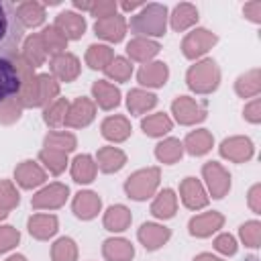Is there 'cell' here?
Masks as SVG:
<instances>
[{
	"label": "cell",
	"instance_id": "27",
	"mask_svg": "<svg viewBox=\"0 0 261 261\" xmlns=\"http://www.w3.org/2000/svg\"><path fill=\"white\" fill-rule=\"evenodd\" d=\"M96 165L98 171L102 173H116L126 165V153L120 147L114 145H104L96 151Z\"/></svg>",
	"mask_w": 261,
	"mask_h": 261
},
{
	"label": "cell",
	"instance_id": "35",
	"mask_svg": "<svg viewBox=\"0 0 261 261\" xmlns=\"http://www.w3.org/2000/svg\"><path fill=\"white\" fill-rule=\"evenodd\" d=\"M234 92L239 98H257L261 94V69L259 67H251L247 71H243L237 80H234Z\"/></svg>",
	"mask_w": 261,
	"mask_h": 261
},
{
	"label": "cell",
	"instance_id": "2",
	"mask_svg": "<svg viewBox=\"0 0 261 261\" xmlns=\"http://www.w3.org/2000/svg\"><path fill=\"white\" fill-rule=\"evenodd\" d=\"M61 84L51 73H37L29 84H22L18 90V100L24 108H45L55 98H59Z\"/></svg>",
	"mask_w": 261,
	"mask_h": 261
},
{
	"label": "cell",
	"instance_id": "40",
	"mask_svg": "<svg viewBox=\"0 0 261 261\" xmlns=\"http://www.w3.org/2000/svg\"><path fill=\"white\" fill-rule=\"evenodd\" d=\"M43 147L45 149H55V151H61V153H71V151H75V147H77V137L73 135V133H69V130H59V128H55V130H49L47 135H45V139H43Z\"/></svg>",
	"mask_w": 261,
	"mask_h": 261
},
{
	"label": "cell",
	"instance_id": "6",
	"mask_svg": "<svg viewBox=\"0 0 261 261\" xmlns=\"http://www.w3.org/2000/svg\"><path fill=\"white\" fill-rule=\"evenodd\" d=\"M216 43H218L216 33H212L210 29H204V27H194L181 39V53L186 59L198 61V59H204Z\"/></svg>",
	"mask_w": 261,
	"mask_h": 261
},
{
	"label": "cell",
	"instance_id": "13",
	"mask_svg": "<svg viewBox=\"0 0 261 261\" xmlns=\"http://www.w3.org/2000/svg\"><path fill=\"white\" fill-rule=\"evenodd\" d=\"M224 226V214L218 210H206L200 214H194L188 220V232L196 239H208L216 234Z\"/></svg>",
	"mask_w": 261,
	"mask_h": 261
},
{
	"label": "cell",
	"instance_id": "31",
	"mask_svg": "<svg viewBox=\"0 0 261 261\" xmlns=\"http://www.w3.org/2000/svg\"><path fill=\"white\" fill-rule=\"evenodd\" d=\"M159 98L145 88H133L126 94V108L130 112V116H143L147 112H151L157 106Z\"/></svg>",
	"mask_w": 261,
	"mask_h": 261
},
{
	"label": "cell",
	"instance_id": "43",
	"mask_svg": "<svg viewBox=\"0 0 261 261\" xmlns=\"http://www.w3.org/2000/svg\"><path fill=\"white\" fill-rule=\"evenodd\" d=\"M39 35H41V41H43V45H45L49 57H55V55H59V53H65L69 41H67V37H65L55 24L43 27V31H41Z\"/></svg>",
	"mask_w": 261,
	"mask_h": 261
},
{
	"label": "cell",
	"instance_id": "12",
	"mask_svg": "<svg viewBox=\"0 0 261 261\" xmlns=\"http://www.w3.org/2000/svg\"><path fill=\"white\" fill-rule=\"evenodd\" d=\"M179 200L188 210H194V212L204 210L210 204V196L204 184L194 175H188L179 181Z\"/></svg>",
	"mask_w": 261,
	"mask_h": 261
},
{
	"label": "cell",
	"instance_id": "38",
	"mask_svg": "<svg viewBox=\"0 0 261 261\" xmlns=\"http://www.w3.org/2000/svg\"><path fill=\"white\" fill-rule=\"evenodd\" d=\"M112 59H114V49L110 45H106V43H92V45H88L86 57H84V61H86V65L90 69H102V71L106 69V65Z\"/></svg>",
	"mask_w": 261,
	"mask_h": 261
},
{
	"label": "cell",
	"instance_id": "37",
	"mask_svg": "<svg viewBox=\"0 0 261 261\" xmlns=\"http://www.w3.org/2000/svg\"><path fill=\"white\" fill-rule=\"evenodd\" d=\"M155 159L159 161V163H163V165H173V163H177V161H181V157H184V145H181V141L179 139H175V137H165V139H161L157 145H155Z\"/></svg>",
	"mask_w": 261,
	"mask_h": 261
},
{
	"label": "cell",
	"instance_id": "42",
	"mask_svg": "<svg viewBox=\"0 0 261 261\" xmlns=\"http://www.w3.org/2000/svg\"><path fill=\"white\" fill-rule=\"evenodd\" d=\"M135 73V65L133 61H128L124 55H114V59L106 65L104 75L108 82H116V84H124L130 80V75Z\"/></svg>",
	"mask_w": 261,
	"mask_h": 261
},
{
	"label": "cell",
	"instance_id": "48",
	"mask_svg": "<svg viewBox=\"0 0 261 261\" xmlns=\"http://www.w3.org/2000/svg\"><path fill=\"white\" fill-rule=\"evenodd\" d=\"M20 204V194L16 190V184L12 179H0V208L14 210Z\"/></svg>",
	"mask_w": 261,
	"mask_h": 261
},
{
	"label": "cell",
	"instance_id": "56",
	"mask_svg": "<svg viewBox=\"0 0 261 261\" xmlns=\"http://www.w3.org/2000/svg\"><path fill=\"white\" fill-rule=\"evenodd\" d=\"M143 6H145V2H120L118 4V8L122 12H139Z\"/></svg>",
	"mask_w": 261,
	"mask_h": 261
},
{
	"label": "cell",
	"instance_id": "51",
	"mask_svg": "<svg viewBox=\"0 0 261 261\" xmlns=\"http://www.w3.org/2000/svg\"><path fill=\"white\" fill-rule=\"evenodd\" d=\"M212 245H214V251L220 253V255H224V257H232V255H237V251H239L237 237H232L230 232H220V234H216Z\"/></svg>",
	"mask_w": 261,
	"mask_h": 261
},
{
	"label": "cell",
	"instance_id": "36",
	"mask_svg": "<svg viewBox=\"0 0 261 261\" xmlns=\"http://www.w3.org/2000/svg\"><path fill=\"white\" fill-rule=\"evenodd\" d=\"M20 55L37 69V67H41V65H45V61H47V57H49V53H47V49H45V45H43V41H41V35L39 33H31L29 37H24L22 39V45H20Z\"/></svg>",
	"mask_w": 261,
	"mask_h": 261
},
{
	"label": "cell",
	"instance_id": "54",
	"mask_svg": "<svg viewBox=\"0 0 261 261\" xmlns=\"http://www.w3.org/2000/svg\"><path fill=\"white\" fill-rule=\"evenodd\" d=\"M243 16L253 22V24H261V0H251V2H245L243 6Z\"/></svg>",
	"mask_w": 261,
	"mask_h": 261
},
{
	"label": "cell",
	"instance_id": "9",
	"mask_svg": "<svg viewBox=\"0 0 261 261\" xmlns=\"http://www.w3.org/2000/svg\"><path fill=\"white\" fill-rule=\"evenodd\" d=\"M67 198H69V188L61 181H51L33 194L31 206L35 210H57V208L65 206Z\"/></svg>",
	"mask_w": 261,
	"mask_h": 261
},
{
	"label": "cell",
	"instance_id": "33",
	"mask_svg": "<svg viewBox=\"0 0 261 261\" xmlns=\"http://www.w3.org/2000/svg\"><path fill=\"white\" fill-rule=\"evenodd\" d=\"M102 257L106 261H133L135 245L124 237H108L102 243Z\"/></svg>",
	"mask_w": 261,
	"mask_h": 261
},
{
	"label": "cell",
	"instance_id": "57",
	"mask_svg": "<svg viewBox=\"0 0 261 261\" xmlns=\"http://www.w3.org/2000/svg\"><path fill=\"white\" fill-rule=\"evenodd\" d=\"M192 261H224V259L218 255H212V253H198Z\"/></svg>",
	"mask_w": 261,
	"mask_h": 261
},
{
	"label": "cell",
	"instance_id": "10",
	"mask_svg": "<svg viewBox=\"0 0 261 261\" xmlns=\"http://www.w3.org/2000/svg\"><path fill=\"white\" fill-rule=\"evenodd\" d=\"M218 153L222 159L230 163H247L255 155V145L245 135H232L222 139V143L218 145Z\"/></svg>",
	"mask_w": 261,
	"mask_h": 261
},
{
	"label": "cell",
	"instance_id": "15",
	"mask_svg": "<svg viewBox=\"0 0 261 261\" xmlns=\"http://www.w3.org/2000/svg\"><path fill=\"white\" fill-rule=\"evenodd\" d=\"M80 71H82V61H80L77 55H73V53H69V51L59 53V55H55V57L49 59V73H51L59 84H61V82H63V84H69V82L77 80Z\"/></svg>",
	"mask_w": 261,
	"mask_h": 261
},
{
	"label": "cell",
	"instance_id": "58",
	"mask_svg": "<svg viewBox=\"0 0 261 261\" xmlns=\"http://www.w3.org/2000/svg\"><path fill=\"white\" fill-rule=\"evenodd\" d=\"M73 8H75V12H77V10H82V12H90L92 2H86V0H73Z\"/></svg>",
	"mask_w": 261,
	"mask_h": 261
},
{
	"label": "cell",
	"instance_id": "22",
	"mask_svg": "<svg viewBox=\"0 0 261 261\" xmlns=\"http://www.w3.org/2000/svg\"><path fill=\"white\" fill-rule=\"evenodd\" d=\"M65 37L67 41H80L88 29V22H86V16L75 12V10H61L57 16H55V22H53Z\"/></svg>",
	"mask_w": 261,
	"mask_h": 261
},
{
	"label": "cell",
	"instance_id": "44",
	"mask_svg": "<svg viewBox=\"0 0 261 261\" xmlns=\"http://www.w3.org/2000/svg\"><path fill=\"white\" fill-rule=\"evenodd\" d=\"M67 108H69V100L65 98H55L51 104H47L43 108V122L55 130L59 126L65 124V116H67Z\"/></svg>",
	"mask_w": 261,
	"mask_h": 261
},
{
	"label": "cell",
	"instance_id": "3",
	"mask_svg": "<svg viewBox=\"0 0 261 261\" xmlns=\"http://www.w3.org/2000/svg\"><path fill=\"white\" fill-rule=\"evenodd\" d=\"M220 80H222L220 67L212 57L194 61L186 71V86L198 96H208L216 92L220 86Z\"/></svg>",
	"mask_w": 261,
	"mask_h": 261
},
{
	"label": "cell",
	"instance_id": "18",
	"mask_svg": "<svg viewBox=\"0 0 261 261\" xmlns=\"http://www.w3.org/2000/svg\"><path fill=\"white\" fill-rule=\"evenodd\" d=\"M169 80V65L165 61H149L139 67L137 71V82L145 90H157L163 88Z\"/></svg>",
	"mask_w": 261,
	"mask_h": 261
},
{
	"label": "cell",
	"instance_id": "59",
	"mask_svg": "<svg viewBox=\"0 0 261 261\" xmlns=\"http://www.w3.org/2000/svg\"><path fill=\"white\" fill-rule=\"evenodd\" d=\"M6 261H29V259H27L22 253H12V255L6 257Z\"/></svg>",
	"mask_w": 261,
	"mask_h": 261
},
{
	"label": "cell",
	"instance_id": "60",
	"mask_svg": "<svg viewBox=\"0 0 261 261\" xmlns=\"http://www.w3.org/2000/svg\"><path fill=\"white\" fill-rule=\"evenodd\" d=\"M8 214H10L8 210H4V208H0V222H2V220H6V218H8Z\"/></svg>",
	"mask_w": 261,
	"mask_h": 261
},
{
	"label": "cell",
	"instance_id": "23",
	"mask_svg": "<svg viewBox=\"0 0 261 261\" xmlns=\"http://www.w3.org/2000/svg\"><path fill=\"white\" fill-rule=\"evenodd\" d=\"M161 45L159 41L153 39H145V37H133L126 43V59L128 61H137V63H149L155 61V57L159 55Z\"/></svg>",
	"mask_w": 261,
	"mask_h": 261
},
{
	"label": "cell",
	"instance_id": "34",
	"mask_svg": "<svg viewBox=\"0 0 261 261\" xmlns=\"http://www.w3.org/2000/svg\"><path fill=\"white\" fill-rule=\"evenodd\" d=\"M141 130L151 139H163L173 130V120L165 112H153L141 118Z\"/></svg>",
	"mask_w": 261,
	"mask_h": 261
},
{
	"label": "cell",
	"instance_id": "1",
	"mask_svg": "<svg viewBox=\"0 0 261 261\" xmlns=\"http://www.w3.org/2000/svg\"><path fill=\"white\" fill-rule=\"evenodd\" d=\"M167 18H169V10L165 4H145L139 12H135L128 20V29L130 33H135V37H145V39H153L157 41L159 37H163L167 33Z\"/></svg>",
	"mask_w": 261,
	"mask_h": 261
},
{
	"label": "cell",
	"instance_id": "30",
	"mask_svg": "<svg viewBox=\"0 0 261 261\" xmlns=\"http://www.w3.org/2000/svg\"><path fill=\"white\" fill-rule=\"evenodd\" d=\"M177 194L175 190L171 188H163L159 190L155 196H153V202H151V214L157 218V220H169L175 216L177 212Z\"/></svg>",
	"mask_w": 261,
	"mask_h": 261
},
{
	"label": "cell",
	"instance_id": "19",
	"mask_svg": "<svg viewBox=\"0 0 261 261\" xmlns=\"http://www.w3.org/2000/svg\"><path fill=\"white\" fill-rule=\"evenodd\" d=\"M27 230L37 241H49L59 230V218L55 214H49V212L31 214L27 220Z\"/></svg>",
	"mask_w": 261,
	"mask_h": 261
},
{
	"label": "cell",
	"instance_id": "11",
	"mask_svg": "<svg viewBox=\"0 0 261 261\" xmlns=\"http://www.w3.org/2000/svg\"><path fill=\"white\" fill-rule=\"evenodd\" d=\"M14 184L22 190H39L47 184V171L35 159H22L14 167Z\"/></svg>",
	"mask_w": 261,
	"mask_h": 261
},
{
	"label": "cell",
	"instance_id": "8",
	"mask_svg": "<svg viewBox=\"0 0 261 261\" xmlns=\"http://www.w3.org/2000/svg\"><path fill=\"white\" fill-rule=\"evenodd\" d=\"M171 120L181 126H196L206 120L208 110L202 102L192 96H175L171 102Z\"/></svg>",
	"mask_w": 261,
	"mask_h": 261
},
{
	"label": "cell",
	"instance_id": "16",
	"mask_svg": "<svg viewBox=\"0 0 261 261\" xmlns=\"http://www.w3.org/2000/svg\"><path fill=\"white\" fill-rule=\"evenodd\" d=\"M128 31V20L124 14H114V16H108V18H100L94 22V33L98 39L106 41L108 43H120L124 39Z\"/></svg>",
	"mask_w": 261,
	"mask_h": 261
},
{
	"label": "cell",
	"instance_id": "21",
	"mask_svg": "<svg viewBox=\"0 0 261 261\" xmlns=\"http://www.w3.org/2000/svg\"><path fill=\"white\" fill-rule=\"evenodd\" d=\"M14 14L22 29H37L47 18V6L37 0H24L14 6Z\"/></svg>",
	"mask_w": 261,
	"mask_h": 261
},
{
	"label": "cell",
	"instance_id": "50",
	"mask_svg": "<svg viewBox=\"0 0 261 261\" xmlns=\"http://www.w3.org/2000/svg\"><path fill=\"white\" fill-rule=\"evenodd\" d=\"M20 243V230L12 224H0V255L12 251Z\"/></svg>",
	"mask_w": 261,
	"mask_h": 261
},
{
	"label": "cell",
	"instance_id": "52",
	"mask_svg": "<svg viewBox=\"0 0 261 261\" xmlns=\"http://www.w3.org/2000/svg\"><path fill=\"white\" fill-rule=\"evenodd\" d=\"M114 14H118V2H114V0H94L92 2L90 16H96V20L108 18Z\"/></svg>",
	"mask_w": 261,
	"mask_h": 261
},
{
	"label": "cell",
	"instance_id": "24",
	"mask_svg": "<svg viewBox=\"0 0 261 261\" xmlns=\"http://www.w3.org/2000/svg\"><path fill=\"white\" fill-rule=\"evenodd\" d=\"M130 133L133 126L124 114H110L100 122V135L110 143H124Z\"/></svg>",
	"mask_w": 261,
	"mask_h": 261
},
{
	"label": "cell",
	"instance_id": "14",
	"mask_svg": "<svg viewBox=\"0 0 261 261\" xmlns=\"http://www.w3.org/2000/svg\"><path fill=\"white\" fill-rule=\"evenodd\" d=\"M96 104L92 98L88 96H80L75 98L73 102H69V108H67V116H65V124L67 128H86L94 122L96 118Z\"/></svg>",
	"mask_w": 261,
	"mask_h": 261
},
{
	"label": "cell",
	"instance_id": "20",
	"mask_svg": "<svg viewBox=\"0 0 261 261\" xmlns=\"http://www.w3.org/2000/svg\"><path fill=\"white\" fill-rule=\"evenodd\" d=\"M137 239L147 251H157L171 239V228L159 222H143L137 230Z\"/></svg>",
	"mask_w": 261,
	"mask_h": 261
},
{
	"label": "cell",
	"instance_id": "49",
	"mask_svg": "<svg viewBox=\"0 0 261 261\" xmlns=\"http://www.w3.org/2000/svg\"><path fill=\"white\" fill-rule=\"evenodd\" d=\"M10 63H12V67H14V71H16V75H18V80H20V86L22 84H29L35 75H37V69L20 55V51L16 53V55H12L10 59H8Z\"/></svg>",
	"mask_w": 261,
	"mask_h": 261
},
{
	"label": "cell",
	"instance_id": "17",
	"mask_svg": "<svg viewBox=\"0 0 261 261\" xmlns=\"http://www.w3.org/2000/svg\"><path fill=\"white\" fill-rule=\"evenodd\" d=\"M71 212L80 220H94L102 212V198L94 190H80L71 200Z\"/></svg>",
	"mask_w": 261,
	"mask_h": 261
},
{
	"label": "cell",
	"instance_id": "4",
	"mask_svg": "<svg viewBox=\"0 0 261 261\" xmlns=\"http://www.w3.org/2000/svg\"><path fill=\"white\" fill-rule=\"evenodd\" d=\"M159 184H161V169L157 165H149V167H141L133 171L124 179L122 188L130 200L145 202V200H151L159 192Z\"/></svg>",
	"mask_w": 261,
	"mask_h": 261
},
{
	"label": "cell",
	"instance_id": "45",
	"mask_svg": "<svg viewBox=\"0 0 261 261\" xmlns=\"http://www.w3.org/2000/svg\"><path fill=\"white\" fill-rule=\"evenodd\" d=\"M77 243L71 237H59L51 245V261H77Z\"/></svg>",
	"mask_w": 261,
	"mask_h": 261
},
{
	"label": "cell",
	"instance_id": "25",
	"mask_svg": "<svg viewBox=\"0 0 261 261\" xmlns=\"http://www.w3.org/2000/svg\"><path fill=\"white\" fill-rule=\"evenodd\" d=\"M120 98H122V94H120L118 86H114L112 82H108V80H96L92 84V100H94L96 108L114 110V108H118Z\"/></svg>",
	"mask_w": 261,
	"mask_h": 261
},
{
	"label": "cell",
	"instance_id": "55",
	"mask_svg": "<svg viewBox=\"0 0 261 261\" xmlns=\"http://www.w3.org/2000/svg\"><path fill=\"white\" fill-rule=\"evenodd\" d=\"M247 206L253 214H261V184H253L247 192Z\"/></svg>",
	"mask_w": 261,
	"mask_h": 261
},
{
	"label": "cell",
	"instance_id": "39",
	"mask_svg": "<svg viewBox=\"0 0 261 261\" xmlns=\"http://www.w3.org/2000/svg\"><path fill=\"white\" fill-rule=\"evenodd\" d=\"M37 161L43 165V169L51 175H61L67 167H69V159H67V153H61V151H55V149H41L39 155H37Z\"/></svg>",
	"mask_w": 261,
	"mask_h": 261
},
{
	"label": "cell",
	"instance_id": "41",
	"mask_svg": "<svg viewBox=\"0 0 261 261\" xmlns=\"http://www.w3.org/2000/svg\"><path fill=\"white\" fill-rule=\"evenodd\" d=\"M18 90H20V80H18L12 63L8 59L0 57V100L16 96Z\"/></svg>",
	"mask_w": 261,
	"mask_h": 261
},
{
	"label": "cell",
	"instance_id": "32",
	"mask_svg": "<svg viewBox=\"0 0 261 261\" xmlns=\"http://www.w3.org/2000/svg\"><path fill=\"white\" fill-rule=\"evenodd\" d=\"M133 222V214H130V208L124 206V204H112L106 208L104 216H102V224L108 232H124Z\"/></svg>",
	"mask_w": 261,
	"mask_h": 261
},
{
	"label": "cell",
	"instance_id": "5",
	"mask_svg": "<svg viewBox=\"0 0 261 261\" xmlns=\"http://www.w3.org/2000/svg\"><path fill=\"white\" fill-rule=\"evenodd\" d=\"M22 39V27L16 20L14 10L10 12V4L0 2V57L10 59L18 53V43Z\"/></svg>",
	"mask_w": 261,
	"mask_h": 261
},
{
	"label": "cell",
	"instance_id": "53",
	"mask_svg": "<svg viewBox=\"0 0 261 261\" xmlns=\"http://www.w3.org/2000/svg\"><path fill=\"white\" fill-rule=\"evenodd\" d=\"M243 118L251 124H259L261 122V98H253L243 106Z\"/></svg>",
	"mask_w": 261,
	"mask_h": 261
},
{
	"label": "cell",
	"instance_id": "26",
	"mask_svg": "<svg viewBox=\"0 0 261 261\" xmlns=\"http://www.w3.org/2000/svg\"><path fill=\"white\" fill-rule=\"evenodd\" d=\"M198 18H200V12L194 4L190 2H179L173 6V10L169 12V18H167V24L175 31V33H184V31H192L196 24H198Z\"/></svg>",
	"mask_w": 261,
	"mask_h": 261
},
{
	"label": "cell",
	"instance_id": "47",
	"mask_svg": "<svg viewBox=\"0 0 261 261\" xmlns=\"http://www.w3.org/2000/svg\"><path fill=\"white\" fill-rule=\"evenodd\" d=\"M239 239L247 249H257L261 245V222L247 220L239 226Z\"/></svg>",
	"mask_w": 261,
	"mask_h": 261
},
{
	"label": "cell",
	"instance_id": "28",
	"mask_svg": "<svg viewBox=\"0 0 261 261\" xmlns=\"http://www.w3.org/2000/svg\"><path fill=\"white\" fill-rule=\"evenodd\" d=\"M184 151L192 157H204L206 153L212 151L214 147V135L208 128H194L186 135V139L181 141Z\"/></svg>",
	"mask_w": 261,
	"mask_h": 261
},
{
	"label": "cell",
	"instance_id": "7",
	"mask_svg": "<svg viewBox=\"0 0 261 261\" xmlns=\"http://www.w3.org/2000/svg\"><path fill=\"white\" fill-rule=\"evenodd\" d=\"M202 179H204L202 184L208 196L214 200H222L230 192V186H232L230 171L218 161H206L202 165Z\"/></svg>",
	"mask_w": 261,
	"mask_h": 261
},
{
	"label": "cell",
	"instance_id": "29",
	"mask_svg": "<svg viewBox=\"0 0 261 261\" xmlns=\"http://www.w3.org/2000/svg\"><path fill=\"white\" fill-rule=\"evenodd\" d=\"M69 173H71V179L75 184H92L98 175V165H96V159L90 155V153H82V155H75L71 161H69Z\"/></svg>",
	"mask_w": 261,
	"mask_h": 261
},
{
	"label": "cell",
	"instance_id": "46",
	"mask_svg": "<svg viewBox=\"0 0 261 261\" xmlns=\"http://www.w3.org/2000/svg\"><path fill=\"white\" fill-rule=\"evenodd\" d=\"M22 112H24V106L20 104L18 96L0 100V124L2 126H10V124L18 122L22 118Z\"/></svg>",
	"mask_w": 261,
	"mask_h": 261
}]
</instances>
